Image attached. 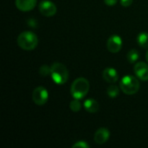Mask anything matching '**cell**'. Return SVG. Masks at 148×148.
<instances>
[{
	"instance_id": "7a4b0ae2",
	"label": "cell",
	"mask_w": 148,
	"mask_h": 148,
	"mask_svg": "<svg viewBox=\"0 0 148 148\" xmlns=\"http://www.w3.org/2000/svg\"><path fill=\"white\" fill-rule=\"evenodd\" d=\"M17 44L24 50H32L38 44L37 36L31 31H23L17 37Z\"/></svg>"
},
{
	"instance_id": "ba28073f",
	"label": "cell",
	"mask_w": 148,
	"mask_h": 148,
	"mask_svg": "<svg viewBox=\"0 0 148 148\" xmlns=\"http://www.w3.org/2000/svg\"><path fill=\"white\" fill-rule=\"evenodd\" d=\"M134 73L141 81H148V65L144 62H139L134 65Z\"/></svg>"
},
{
	"instance_id": "277c9868",
	"label": "cell",
	"mask_w": 148,
	"mask_h": 148,
	"mask_svg": "<svg viewBox=\"0 0 148 148\" xmlns=\"http://www.w3.org/2000/svg\"><path fill=\"white\" fill-rule=\"evenodd\" d=\"M50 67H51L50 75L55 83L58 85H62L68 82L69 74L65 65L60 62H55Z\"/></svg>"
},
{
	"instance_id": "6da1fadb",
	"label": "cell",
	"mask_w": 148,
	"mask_h": 148,
	"mask_svg": "<svg viewBox=\"0 0 148 148\" xmlns=\"http://www.w3.org/2000/svg\"><path fill=\"white\" fill-rule=\"evenodd\" d=\"M90 85L88 81L84 77H79L73 82L70 87V93L74 99L81 100L88 93Z\"/></svg>"
},
{
	"instance_id": "9a60e30c",
	"label": "cell",
	"mask_w": 148,
	"mask_h": 148,
	"mask_svg": "<svg viewBox=\"0 0 148 148\" xmlns=\"http://www.w3.org/2000/svg\"><path fill=\"white\" fill-rule=\"evenodd\" d=\"M107 94L110 97V98H115L119 95L120 94V88L118 86L113 84V85H110L108 89H107Z\"/></svg>"
},
{
	"instance_id": "2e32d148",
	"label": "cell",
	"mask_w": 148,
	"mask_h": 148,
	"mask_svg": "<svg viewBox=\"0 0 148 148\" xmlns=\"http://www.w3.org/2000/svg\"><path fill=\"white\" fill-rule=\"evenodd\" d=\"M69 108L73 112H79L82 108V104L78 99H74L69 103Z\"/></svg>"
},
{
	"instance_id": "44dd1931",
	"label": "cell",
	"mask_w": 148,
	"mask_h": 148,
	"mask_svg": "<svg viewBox=\"0 0 148 148\" xmlns=\"http://www.w3.org/2000/svg\"><path fill=\"white\" fill-rule=\"evenodd\" d=\"M146 59H147V61L148 62V51L147 52V54H146Z\"/></svg>"
},
{
	"instance_id": "e0dca14e",
	"label": "cell",
	"mask_w": 148,
	"mask_h": 148,
	"mask_svg": "<svg viewBox=\"0 0 148 148\" xmlns=\"http://www.w3.org/2000/svg\"><path fill=\"white\" fill-rule=\"evenodd\" d=\"M51 73V67H49L48 65H42L39 69V74L42 76H48Z\"/></svg>"
},
{
	"instance_id": "8992f818",
	"label": "cell",
	"mask_w": 148,
	"mask_h": 148,
	"mask_svg": "<svg viewBox=\"0 0 148 148\" xmlns=\"http://www.w3.org/2000/svg\"><path fill=\"white\" fill-rule=\"evenodd\" d=\"M107 48L111 53H118L122 48V39L118 35L111 36L107 42Z\"/></svg>"
},
{
	"instance_id": "5b68a950",
	"label": "cell",
	"mask_w": 148,
	"mask_h": 148,
	"mask_svg": "<svg viewBox=\"0 0 148 148\" xmlns=\"http://www.w3.org/2000/svg\"><path fill=\"white\" fill-rule=\"evenodd\" d=\"M32 100L34 103L38 106L44 105L49 100V93L48 90L44 87H37L33 90L32 93Z\"/></svg>"
},
{
	"instance_id": "52a82bcc",
	"label": "cell",
	"mask_w": 148,
	"mask_h": 148,
	"mask_svg": "<svg viewBox=\"0 0 148 148\" xmlns=\"http://www.w3.org/2000/svg\"><path fill=\"white\" fill-rule=\"evenodd\" d=\"M39 11L44 16H53L56 13V6L51 1H43L39 4Z\"/></svg>"
},
{
	"instance_id": "8fae6325",
	"label": "cell",
	"mask_w": 148,
	"mask_h": 148,
	"mask_svg": "<svg viewBox=\"0 0 148 148\" xmlns=\"http://www.w3.org/2000/svg\"><path fill=\"white\" fill-rule=\"evenodd\" d=\"M102 77L104 81H106L108 83H115L118 81L119 75L115 69L106 68L102 72Z\"/></svg>"
},
{
	"instance_id": "9c48e42d",
	"label": "cell",
	"mask_w": 148,
	"mask_h": 148,
	"mask_svg": "<svg viewBox=\"0 0 148 148\" xmlns=\"http://www.w3.org/2000/svg\"><path fill=\"white\" fill-rule=\"evenodd\" d=\"M109 137H110L109 130L106 127H101L95 132L94 140L96 144L102 145V144H105L108 140Z\"/></svg>"
},
{
	"instance_id": "4fadbf2b",
	"label": "cell",
	"mask_w": 148,
	"mask_h": 148,
	"mask_svg": "<svg viewBox=\"0 0 148 148\" xmlns=\"http://www.w3.org/2000/svg\"><path fill=\"white\" fill-rule=\"evenodd\" d=\"M137 42L139 45L143 49L148 48V33L147 32H140L137 36Z\"/></svg>"
},
{
	"instance_id": "7c38bea8",
	"label": "cell",
	"mask_w": 148,
	"mask_h": 148,
	"mask_svg": "<svg viewBox=\"0 0 148 148\" xmlns=\"http://www.w3.org/2000/svg\"><path fill=\"white\" fill-rule=\"evenodd\" d=\"M84 108L91 114H95L99 110V103L93 98L87 99L83 103Z\"/></svg>"
},
{
	"instance_id": "30bf717a",
	"label": "cell",
	"mask_w": 148,
	"mask_h": 148,
	"mask_svg": "<svg viewBox=\"0 0 148 148\" xmlns=\"http://www.w3.org/2000/svg\"><path fill=\"white\" fill-rule=\"evenodd\" d=\"M15 3L19 10L27 12L32 10L35 8L36 0H16Z\"/></svg>"
},
{
	"instance_id": "ffe728a7",
	"label": "cell",
	"mask_w": 148,
	"mask_h": 148,
	"mask_svg": "<svg viewBox=\"0 0 148 148\" xmlns=\"http://www.w3.org/2000/svg\"><path fill=\"white\" fill-rule=\"evenodd\" d=\"M118 0H104V3L108 6H114L117 3Z\"/></svg>"
},
{
	"instance_id": "3957f363",
	"label": "cell",
	"mask_w": 148,
	"mask_h": 148,
	"mask_svg": "<svg viewBox=\"0 0 148 148\" xmlns=\"http://www.w3.org/2000/svg\"><path fill=\"white\" fill-rule=\"evenodd\" d=\"M135 77L131 75H127L123 76L120 82V88L123 93L128 95H135L140 89V82Z\"/></svg>"
},
{
	"instance_id": "d6986e66",
	"label": "cell",
	"mask_w": 148,
	"mask_h": 148,
	"mask_svg": "<svg viewBox=\"0 0 148 148\" xmlns=\"http://www.w3.org/2000/svg\"><path fill=\"white\" fill-rule=\"evenodd\" d=\"M133 1L134 0H120L121 2V4L124 7H128L130 6L132 3H133Z\"/></svg>"
},
{
	"instance_id": "5bb4252c",
	"label": "cell",
	"mask_w": 148,
	"mask_h": 148,
	"mask_svg": "<svg viewBox=\"0 0 148 148\" xmlns=\"http://www.w3.org/2000/svg\"><path fill=\"white\" fill-rule=\"evenodd\" d=\"M140 57V53L136 50V49H131L128 51L127 55V61L130 62V63H134L135 62L138 61Z\"/></svg>"
},
{
	"instance_id": "ac0fdd59",
	"label": "cell",
	"mask_w": 148,
	"mask_h": 148,
	"mask_svg": "<svg viewBox=\"0 0 148 148\" xmlns=\"http://www.w3.org/2000/svg\"><path fill=\"white\" fill-rule=\"evenodd\" d=\"M73 148H88L89 147V145L86 142V141H83V140H79L77 142H75L73 146Z\"/></svg>"
}]
</instances>
